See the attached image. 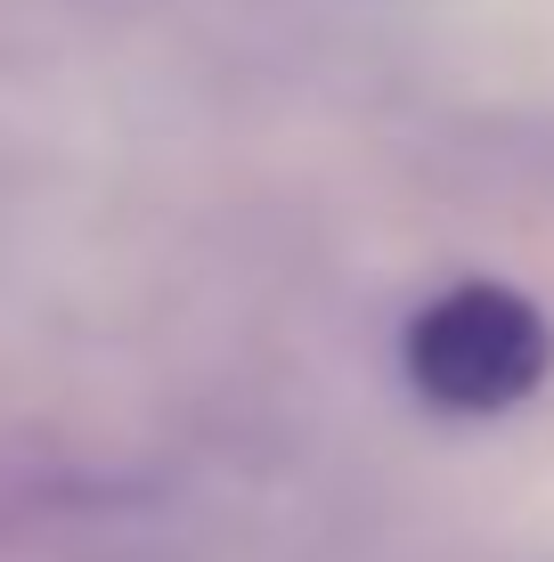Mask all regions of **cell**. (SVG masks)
<instances>
[{"label":"cell","instance_id":"1","mask_svg":"<svg viewBox=\"0 0 554 562\" xmlns=\"http://www.w3.org/2000/svg\"><path fill=\"white\" fill-rule=\"evenodd\" d=\"M554 367L546 310L513 285H449L441 302L416 310L408 326V383L449 416H498L513 400H530Z\"/></svg>","mask_w":554,"mask_h":562}]
</instances>
